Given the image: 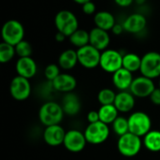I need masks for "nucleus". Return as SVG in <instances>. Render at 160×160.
Here are the masks:
<instances>
[{"mask_svg": "<svg viewBox=\"0 0 160 160\" xmlns=\"http://www.w3.org/2000/svg\"><path fill=\"white\" fill-rule=\"evenodd\" d=\"M64 110L62 106H60L58 103L53 101H49L44 103L38 113V117L40 122L46 126H54L59 125V123L62 121L64 116Z\"/></svg>", "mask_w": 160, "mask_h": 160, "instance_id": "1", "label": "nucleus"}, {"mask_svg": "<svg viewBox=\"0 0 160 160\" xmlns=\"http://www.w3.org/2000/svg\"><path fill=\"white\" fill-rule=\"evenodd\" d=\"M54 23L58 32L67 37H70L79 28L77 17L69 10L59 11L54 19Z\"/></svg>", "mask_w": 160, "mask_h": 160, "instance_id": "2", "label": "nucleus"}, {"mask_svg": "<svg viewBox=\"0 0 160 160\" xmlns=\"http://www.w3.org/2000/svg\"><path fill=\"white\" fill-rule=\"evenodd\" d=\"M117 148L121 155L127 158H132L138 155L142 148V140L141 137L128 132L123 136H120Z\"/></svg>", "mask_w": 160, "mask_h": 160, "instance_id": "3", "label": "nucleus"}, {"mask_svg": "<svg viewBox=\"0 0 160 160\" xmlns=\"http://www.w3.org/2000/svg\"><path fill=\"white\" fill-rule=\"evenodd\" d=\"M1 34L4 42L16 46L18 43L23 40L24 28L19 21L9 20L4 23Z\"/></svg>", "mask_w": 160, "mask_h": 160, "instance_id": "4", "label": "nucleus"}, {"mask_svg": "<svg viewBox=\"0 0 160 160\" xmlns=\"http://www.w3.org/2000/svg\"><path fill=\"white\" fill-rule=\"evenodd\" d=\"M129 132L139 136L144 137L151 131L152 122L148 114L142 112H136L128 117Z\"/></svg>", "mask_w": 160, "mask_h": 160, "instance_id": "5", "label": "nucleus"}, {"mask_svg": "<svg viewBox=\"0 0 160 160\" xmlns=\"http://www.w3.org/2000/svg\"><path fill=\"white\" fill-rule=\"evenodd\" d=\"M140 71L142 76L155 79L160 76V53L149 52L142 57V66Z\"/></svg>", "mask_w": 160, "mask_h": 160, "instance_id": "6", "label": "nucleus"}, {"mask_svg": "<svg viewBox=\"0 0 160 160\" xmlns=\"http://www.w3.org/2000/svg\"><path fill=\"white\" fill-rule=\"evenodd\" d=\"M83 133L87 142L91 144H100L108 139L110 130L107 124L98 121L97 123L89 124Z\"/></svg>", "mask_w": 160, "mask_h": 160, "instance_id": "7", "label": "nucleus"}, {"mask_svg": "<svg viewBox=\"0 0 160 160\" xmlns=\"http://www.w3.org/2000/svg\"><path fill=\"white\" fill-rule=\"evenodd\" d=\"M123 56L116 50H105L101 52L99 66L104 71L113 74L123 68Z\"/></svg>", "mask_w": 160, "mask_h": 160, "instance_id": "8", "label": "nucleus"}, {"mask_svg": "<svg viewBox=\"0 0 160 160\" xmlns=\"http://www.w3.org/2000/svg\"><path fill=\"white\" fill-rule=\"evenodd\" d=\"M78 54V61L79 63L86 68H95L96 67L99 66L100 62V51L93 47L92 45L88 44L82 48H79L77 51Z\"/></svg>", "mask_w": 160, "mask_h": 160, "instance_id": "9", "label": "nucleus"}, {"mask_svg": "<svg viewBox=\"0 0 160 160\" xmlns=\"http://www.w3.org/2000/svg\"><path fill=\"white\" fill-rule=\"evenodd\" d=\"M9 89L12 98L18 101L25 100L31 94V85L28 79L19 75L12 79Z\"/></svg>", "mask_w": 160, "mask_h": 160, "instance_id": "10", "label": "nucleus"}, {"mask_svg": "<svg viewBox=\"0 0 160 160\" xmlns=\"http://www.w3.org/2000/svg\"><path fill=\"white\" fill-rule=\"evenodd\" d=\"M155 89L156 87L153 80L145 76H141L134 79L129 88L130 93L138 98L150 97Z\"/></svg>", "mask_w": 160, "mask_h": 160, "instance_id": "11", "label": "nucleus"}, {"mask_svg": "<svg viewBox=\"0 0 160 160\" xmlns=\"http://www.w3.org/2000/svg\"><path fill=\"white\" fill-rule=\"evenodd\" d=\"M87 141L85 139L84 133L79 130H69L66 133L65 140H64V146L69 152L72 153H79L85 147Z\"/></svg>", "mask_w": 160, "mask_h": 160, "instance_id": "12", "label": "nucleus"}, {"mask_svg": "<svg viewBox=\"0 0 160 160\" xmlns=\"http://www.w3.org/2000/svg\"><path fill=\"white\" fill-rule=\"evenodd\" d=\"M66 133L64 128L60 125H54L46 127V129L43 134V139L48 145L58 146L64 143Z\"/></svg>", "mask_w": 160, "mask_h": 160, "instance_id": "13", "label": "nucleus"}, {"mask_svg": "<svg viewBox=\"0 0 160 160\" xmlns=\"http://www.w3.org/2000/svg\"><path fill=\"white\" fill-rule=\"evenodd\" d=\"M146 18L144 15L141 13H134L129 15L123 22V26L125 31L132 33V34H138L141 33L142 30H144L146 26Z\"/></svg>", "mask_w": 160, "mask_h": 160, "instance_id": "14", "label": "nucleus"}, {"mask_svg": "<svg viewBox=\"0 0 160 160\" xmlns=\"http://www.w3.org/2000/svg\"><path fill=\"white\" fill-rule=\"evenodd\" d=\"M90 45L98 49V51H105L110 44V36L108 31L100 29L98 27L93 28L90 33Z\"/></svg>", "mask_w": 160, "mask_h": 160, "instance_id": "15", "label": "nucleus"}, {"mask_svg": "<svg viewBox=\"0 0 160 160\" xmlns=\"http://www.w3.org/2000/svg\"><path fill=\"white\" fill-rule=\"evenodd\" d=\"M16 71L19 76L29 80L37 73V64L31 57H20L16 63Z\"/></svg>", "mask_w": 160, "mask_h": 160, "instance_id": "16", "label": "nucleus"}, {"mask_svg": "<svg viewBox=\"0 0 160 160\" xmlns=\"http://www.w3.org/2000/svg\"><path fill=\"white\" fill-rule=\"evenodd\" d=\"M53 89L59 92L70 93L77 86L76 79L69 74H60L55 80L52 82Z\"/></svg>", "mask_w": 160, "mask_h": 160, "instance_id": "17", "label": "nucleus"}, {"mask_svg": "<svg viewBox=\"0 0 160 160\" xmlns=\"http://www.w3.org/2000/svg\"><path fill=\"white\" fill-rule=\"evenodd\" d=\"M132 72L129 70L122 68L118 69L116 72L112 74V82L115 85L116 88L122 91H126L127 89H129L131 86V83L133 82Z\"/></svg>", "mask_w": 160, "mask_h": 160, "instance_id": "18", "label": "nucleus"}, {"mask_svg": "<svg viewBox=\"0 0 160 160\" xmlns=\"http://www.w3.org/2000/svg\"><path fill=\"white\" fill-rule=\"evenodd\" d=\"M113 105L116 107L118 112H128L131 111L135 106L134 96L131 93H128L127 91H122L116 95Z\"/></svg>", "mask_w": 160, "mask_h": 160, "instance_id": "19", "label": "nucleus"}, {"mask_svg": "<svg viewBox=\"0 0 160 160\" xmlns=\"http://www.w3.org/2000/svg\"><path fill=\"white\" fill-rule=\"evenodd\" d=\"M62 108L64 112L69 116L76 115L81 110V101L77 95L73 93H67L63 98Z\"/></svg>", "mask_w": 160, "mask_h": 160, "instance_id": "20", "label": "nucleus"}, {"mask_svg": "<svg viewBox=\"0 0 160 160\" xmlns=\"http://www.w3.org/2000/svg\"><path fill=\"white\" fill-rule=\"evenodd\" d=\"M94 22L97 27L109 31L112 30L115 24L114 16L109 11H99L94 17Z\"/></svg>", "mask_w": 160, "mask_h": 160, "instance_id": "21", "label": "nucleus"}, {"mask_svg": "<svg viewBox=\"0 0 160 160\" xmlns=\"http://www.w3.org/2000/svg\"><path fill=\"white\" fill-rule=\"evenodd\" d=\"M78 62L77 51L72 49L64 51L58 58V64L63 69H71L77 65Z\"/></svg>", "mask_w": 160, "mask_h": 160, "instance_id": "22", "label": "nucleus"}, {"mask_svg": "<svg viewBox=\"0 0 160 160\" xmlns=\"http://www.w3.org/2000/svg\"><path fill=\"white\" fill-rule=\"evenodd\" d=\"M100 121L109 125L112 124L115 119L118 117V110L116 107L112 105H102L101 108L98 110Z\"/></svg>", "mask_w": 160, "mask_h": 160, "instance_id": "23", "label": "nucleus"}, {"mask_svg": "<svg viewBox=\"0 0 160 160\" xmlns=\"http://www.w3.org/2000/svg\"><path fill=\"white\" fill-rule=\"evenodd\" d=\"M144 146L152 152L160 151V131L151 130L143 138Z\"/></svg>", "mask_w": 160, "mask_h": 160, "instance_id": "24", "label": "nucleus"}, {"mask_svg": "<svg viewBox=\"0 0 160 160\" xmlns=\"http://www.w3.org/2000/svg\"><path fill=\"white\" fill-rule=\"evenodd\" d=\"M142 58L135 53L129 52L123 56V68L129 70L130 72H135L141 69Z\"/></svg>", "mask_w": 160, "mask_h": 160, "instance_id": "25", "label": "nucleus"}, {"mask_svg": "<svg viewBox=\"0 0 160 160\" xmlns=\"http://www.w3.org/2000/svg\"><path fill=\"white\" fill-rule=\"evenodd\" d=\"M69 40L74 46L82 48L90 43V35L83 29H78L69 37Z\"/></svg>", "mask_w": 160, "mask_h": 160, "instance_id": "26", "label": "nucleus"}, {"mask_svg": "<svg viewBox=\"0 0 160 160\" xmlns=\"http://www.w3.org/2000/svg\"><path fill=\"white\" fill-rule=\"evenodd\" d=\"M15 46L8 44L7 42L0 43V62L1 63H8L9 62L15 55Z\"/></svg>", "mask_w": 160, "mask_h": 160, "instance_id": "27", "label": "nucleus"}, {"mask_svg": "<svg viewBox=\"0 0 160 160\" xmlns=\"http://www.w3.org/2000/svg\"><path fill=\"white\" fill-rule=\"evenodd\" d=\"M113 131L120 137L129 132V127H128V120L125 117H117L115 121L112 123Z\"/></svg>", "mask_w": 160, "mask_h": 160, "instance_id": "28", "label": "nucleus"}, {"mask_svg": "<svg viewBox=\"0 0 160 160\" xmlns=\"http://www.w3.org/2000/svg\"><path fill=\"white\" fill-rule=\"evenodd\" d=\"M115 98H116V94L109 88L102 89L101 91H99L98 96V99L101 105H112V104H114Z\"/></svg>", "mask_w": 160, "mask_h": 160, "instance_id": "29", "label": "nucleus"}, {"mask_svg": "<svg viewBox=\"0 0 160 160\" xmlns=\"http://www.w3.org/2000/svg\"><path fill=\"white\" fill-rule=\"evenodd\" d=\"M15 51L20 57H30L32 53V47L28 41L22 40L15 46Z\"/></svg>", "mask_w": 160, "mask_h": 160, "instance_id": "30", "label": "nucleus"}, {"mask_svg": "<svg viewBox=\"0 0 160 160\" xmlns=\"http://www.w3.org/2000/svg\"><path fill=\"white\" fill-rule=\"evenodd\" d=\"M45 77L49 82H52L53 80H55L61 73H60V69L59 67L55 64H51L48 65L45 68Z\"/></svg>", "mask_w": 160, "mask_h": 160, "instance_id": "31", "label": "nucleus"}, {"mask_svg": "<svg viewBox=\"0 0 160 160\" xmlns=\"http://www.w3.org/2000/svg\"><path fill=\"white\" fill-rule=\"evenodd\" d=\"M82 11L86 15L94 14L96 12V5L92 1H89V2H87V3L82 5Z\"/></svg>", "mask_w": 160, "mask_h": 160, "instance_id": "32", "label": "nucleus"}, {"mask_svg": "<svg viewBox=\"0 0 160 160\" xmlns=\"http://www.w3.org/2000/svg\"><path fill=\"white\" fill-rule=\"evenodd\" d=\"M87 121L89 122V124H93V123H97V122L100 121L98 112H96V111L89 112L87 114Z\"/></svg>", "mask_w": 160, "mask_h": 160, "instance_id": "33", "label": "nucleus"}, {"mask_svg": "<svg viewBox=\"0 0 160 160\" xmlns=\"http://www.w3.org/2000/svg\"><path fill=\"white\" fill-rule=\"evenodd\" d=\"M151 101L156 104V105H160V88H156L154 92L150 96Z\"/></svg>", "mask_w": 160, "mask_h": 160, "instance_id": "34", "label": "nucleus"}, {"mask_svg": "<svg viewBox=\"0 0 160 160\" xmlns=\"http://www.w3.org/2000/svg\"><path fill=\"white\" fill-rule=\"evenodd\" d=\"M112 30V33H113L114 35H120V34H122V33H123V31H124L125 29H124L123 23H122V24L115 23Z\"/></svg>", "mask_w": 160, "mask_h": 160, "instance_id": "35", "label": "nucleus"}, {"mask_svg": "<svg viewBox=\"0 0 160 160\" xmlns=\"http://www.w3.org/2000/svg\"><path fill=\"white\" fill-rule=\"evenodd\" d=\"M134 0H114V2L120 7H128L133 3Z\"/></svg>", "mask_w": 160, "mask_h": 160, "instance_id": "36", "label": "nucleus"}, {"mask_svg": "<svg viewBox=\"0 0 160 160\" xmlns=\"http://www.w3.org/2000/svg\"><path fill=\"white\" fill-rule=\"evenodd\" d=\"M66 38H67V36H65L64 34H62V33H60V32H58V33L56 34V36H55V39H56L58 42L64 41Z\"/></svg>", "mask_w": 160, "mask_h": 160, "instance_id": "37", "label": "nucleus"}, {"mask_svg": "<svg viewBox=\"0 0 160 160\" xmlns=\"http://www.w3.org/2000/svg\"><path fill=\"white\" fill-rule=\"evenodd\" d=\"M73 1L76 2L77 4L83 5V4H85V3H87V2H89V1H91V0H73Z\"/></svg>", "mask_w": 160, "mask_h": 160, "instance_id": "38", "label": "nucleus"}, {"mask_svg": "<svg viewBox=\"0 0 160 160\" xmlns=\"http://www.w3.org/2000/svg\"><path fill=\"white\" fill-rule=\"evenodd\" d=\"M136 2H137V3H139V4H142V3H144V2H145V0H136Z\"/></svg>", "mask_w": 160, "mask_h": 160, "instance_id": "39", "label": "nucleus"}, {"mask_svg": "<svg viewBox=\"0 0 160 160\" xmlns=\"http://www.w3.org/2000/svg\"><path fill=\"white\" fill-rule=\"evenodd\" d=\"M159 88H160V81H159Z\"/></svg>", "mask_w": 160, "mask_h": 160, "instance_id": "40", "label": "nucleus"}]
</instances>
